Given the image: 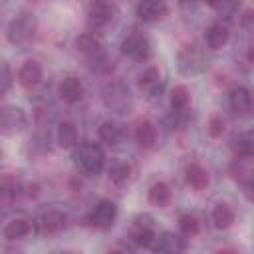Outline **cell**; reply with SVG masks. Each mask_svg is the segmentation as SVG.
Listing matches in <instances>:
<instances>
[{
	"label": "cell",
	"mask_w": 254,
	"mask_h": 254,
	"mask_svg": "<svg viewBox=\"0 0 254 254\" xmlns=\"http://www.w3.org/2000/svg\"><path fill=\"white\" fill-rule=\"evenodd\" d=\"M117 18V6L111 0H93L89 4V20L95 26H107Z\"/></svg>",
	"instance_id": "obj_7"
},
{
	"label": "cell",
	"mask_w": 254,
	"mask_h": 254,
	"mask_svg": "<svg viewBox=\"0 0 254 254\" xmlns=\"http://www.w3.org/2000/svg\"><path fill=\"white\" fill-rule=\"evenodd\" d=\"M12 69L6 62H0V97L4 93H8V89L12 87Z\"/></svg>",
	"instance_id": "obj_32"
},
{
	"label": "cell",
	"mask_w": 254,
	"mask_h": 254,
	"mask_svg": "<svg viewBox=\"0 0 254 254\" xmlns=\"http://www.w3.org/2000/svg\"><path fill=\"white\" fill-rule=\"evenodd\" d=\"M234 218H236V214H234L232 206L226 204V202H218L212 208V222H214L216 228H228V226H232Z\"/></svg>",
	"instance_id": "obj_25"
},
{
	"label": "cell",
	"mask_w": 254,
	"mask_h": 254,
	"mask_svg": "<svg viewBox=\"0 0 254 254\" xmlns=\"http://www.w3.org/2000/svg\"><path fill=\"white\" fill-rule=\"evenodd\" d=\"M228 107L234 115H248L252 109V95L246 87L236 85L228 91Z\"/></svg>",
	"instance_id": "obj_10"
},
{
	"label": "cell",
	"mask_w": 254,
	"mask_h": 254,
	"mask_svg": "<svg viewBox=\"0 0 254 254\" xmlns=\"http://www.w3.org/2000/svg\"><path fill=\"white\" fill-rule=\"evenodd\" d=\"M30 232H32V224H30V220H26V218H14V220H10V222L4 226V238H6V240H12V242L24 240Z\"/></svg>",
	"instance_id": "obj_20"
},
{
	"label": "cell",
	"mask_w": 254,
	"mask_h": 254,
	"mask_svg": "<svg viewBox=\"0 0 254 254\" xmlns=\"http://www.w3.org/2000/svg\"><path fill=\"white\" fill-rule=\"evenodd\" d=\"M97 135H99V139H101L105 145H117V143L121 141L123 131H121V125H119L117 121L107 119V121H103V123L99 125Z\"/></svg>",
	"instance_id": "obj_22"
},
{
	"label": "cell",
	"mask_w": 254,
	"mask_h": 254,
	"mask_svg": "<svg viewBox=\"0 0 254 254\" xmlns=\"http://www.w3.org/2000/svg\"><path fill=\"white\" fill-rule=\"evenodd\" d=\"M65 226V214L58 208H50L36 218V228L42 234H56Z\"/></svg>",
	"instance_id": "obj_8"
},
{
	"label": "cell",
	"mask_w": 254,
	"mask_h": 254,
	"mask_svg": "<svg viewBox=\"0 0 254 254\" xmlns=\"http://www.w3.org/2000/svg\"><path fill=\"white\" fill-rule=\"evenodd\" d=\"M181 2H185V4H192V2H196V0H181Z\"/></svg>",
	"instance_id": "obj_33"
},
{
	"label": "cell",
	"mask_w": 254,
	"mask_h": 254,
	"mask_svg": "<svg viewBox=\"0 0 254 254\" xmlns=\"http://www.w3.org/2000/svg\"><path fill=\"white\" fill-rule=\"evenodd\" d=\"M58 93H60V97H62L65 103H77V101L83 99V95H85V87H83V83H81L79 77H75V75H67V77H64V79L60 81V85H58Z\"/></svg>",
	"instance_id": "obj_9"
},
{
	"label": "cell",
	"mask_w": 254,
	"mask_h": 254,
	"mask_svg": "<svg viewBox=\"0 0 254 254\" xmlns=\"http://www.w3.org/2000/svg\"><path fill=\"white\" fill-rule=\"evenodd\" d=\"M42 65L36 60H26L18 69V83L26 89H32L42 81Z\"/></svg>",
	"instance_id": "obj_13"
},
{
	"label": "cell",
	"mask_w": 254,
	"mask_h": 254,
	"mask_svg": "<svg viewBox=\"0 0 254 254\" xmlns=\"http://www.w3.org/2000/svg\"><path fill=\"white\" fill-rule=\"evenodd\" d=\"M228 173L234 181L242 183V185H248L252 183V167H250V159H236L230 167H228Z\"/></svg>",
	"instance_id": "obj_26"
},
{
	"label": "cell",
	"mask_w": 254,
	"mask_h": 254,
	"mask_svg": "<svg viewBox=\"0 0 254 254\" xmlns=\"http://www.w3.org/2000/svg\"><path fill=\"white\" fill-rule=\"evenodd\" d=\"M171 189H169V185L167 183H155L151 189H149V192H147V198H149V202L153 204V206H159V208H165L169 202H171Z\"/></svg>",
	"instance_id": "obj_23"
},
{
	"label": "cell",
	"mask_w": 254,
	"mask_h": 254,
	"mask_svg": "<svg viewBox=\"0 0 254 254\" xmlns=\"http://www.w3.org/2000/svg\"><path fill=\"white\" fill-rule=\"evenodd\" d=\"M206 133L212 137V139H218L222 137L224 133V119L220 115H210L208 123H206Z\"/></svg>",
	"instance_id": "obj_31"
},
{
	"label": "cell",
	"mask_w": 254,
	"mask_h": 254,
	"mask_svg": "<svg viewBox=\"0 0 254 254\" xmlns=\"http://www.w3.org/2000/svg\"><path fill=\"white\" fill-rule=\"evenodd\" d=\"M73 161H75L77 169L83 171L85 175H97V173H101V169L105 165V153L99 145L85 141L79 147H75Z\"/></svg>",
	"instance_id": "obj_1"
},
{
	"label": "cell",
	"mask_w": 254,
	"mask_h": 254,
	"mask_svg": "<svg viewBox=\"0 0 254 254\" xmlns=\"http://www.w3.org/2000/svg\"><path fill=\"white\" fill-rule=\"evenodd\" d=\"M167 14V2L165 0H139L137 4V16L143 22H159Z\"/></svg>",
	"instance_id": "obj_12"
},
{
	"label": "cell",
	"mask_w": 254,
	"mask_h": 254,
	"mask_svg": "<svg viewBox=\"0 0 254 254\" xmlns=\"http://www.w3.org/2000/svg\"><path fill=\"white\" fill-rule=\"evenodd\" d=\"M204 67V54L196 46H187L179 52V69L187 75L198 73Z\"/></svg>",
	"instance_id": "obj_6"
},
{
	"label": "cell",
	"mask_w": 254,
	"mask_h": 254,
	"mask_svg": "<svg viewBox=\"0 0 254 254\" xmlns=\"http://www.w3.org/2000/svg\"><path fill=\"white\" fill-rule=\"evenodd\" d=\"M179 228H181V232H183L185 236H194V234L200 230V222H198V218H196L194 214L187 212V214H181V218H179Z\"/></svg>",
	"instance_id": "obj_30"
},
{
	"label": "cell",
	"mask_w": 254,
	"mask_h": 254,
	"mask_svg": "<svg viewBox=\"0 0 254 254\" xmlns=\"http://www.w3.org/2000/svg\"><path fill=\"white\" fill-rule=\"evenodd\" d=\"M155 236H157V234H155L151 216H147V214L137 216V218H135V228H133V234H131L133 242H135L137 246H145V248H147V246L153 244Z\"/></svg>",
	"instance_id": "obj_11"
},
{
	"label": "cell",
	"mask_w": 254,
	"mask_h": 254,
	"mask_svg": "<svg viewBox=\"0 0 254 254\" xmlns=\"http://www.w3.org/2000/svg\"><path fill=\"white\" fill-rule=\"evenodd\" d=\"M185 181H187V185H189L190 189L202 190V189H206V185H208L210 179H208L206 169H202L200 165L192 163V165H189L187 171H185Z\"/></svg>",
	"instance_id": "obj_19"
},
{
	"label": "cell",
	"mask_w": 254,
	"mask_h": 254,
	"mask_svg": "<svg viewBox=\"0 0 254 254\" xmlns=\"http://www.w3.org/2000/svg\"><path fill=\"white\" fill-rule=\"evenodd\" d=\"M230 149H232V155L236 159H250L252 157V151H254V137L250 131H244L240 135H236L230 143Z\"/></svg>",
	"instance_id": "obj_18"
},
{
	"label": "cell",
	"mask_w": 254,
	"mask_h": 254,
	"mask_svg": "<svg viewBox=\"0 0 254 254\" xmlns=\"http://www.w3.org/2000/svg\"><path fill=\"white\" fill-rule=\"evenodd\" d=\"M101 97H103V103L117 111V113H125L129 107H131V97H129V89L125 87V83L121 81H111L103 87L101 91Z\"/></svg>",
	"instance_id": "obj_3"
},
{
	"label": "cell",
	"mask_w": 254,
	"mask_h": 254,
	"mask_svg": "<svg viewBox=\"0 0 254 254\" xmlns=\"http://www.w3.org/2000/svg\"><path fill=\"white\" fill-rule=\"evenodd\" d=\"M26 117L22 113V109L18 107H6L0 109V131L2 133H16L24 127Z\"/></svg>",
	"instance_id": "obj_14"
},
{
	"label": "cell",
	"mask_w": 254,
	"mask_h": 254,
	"mask_svg": "<svg viewBox=\"0 0 254 254\" xmlns=\"http://www.w3.org/2000/svg\"><path fill=\"white\" fill-rule=\"evenodd\" d=\"M189 103H190V93H189V89H187L185 85H175L173 91H171V107H173L177 113H181V111H187Z\"/></svg>",
	"instance_id": "obj_28"
},
{
	"label": "cell",
	"mask_w": 254,
	"mask_h": 254,
	"mask_svg": "<svg viewBox=\"0 0 254 254\" xmlns=\"http://www.w3.org/2000/svg\"><path fill=\"white\" fill-rule=\"evenodd\" d=\"M135 141H137L139 147L151 149L155 145V141H157V127H155V123L149 121V119H141L137 123V127H135Z\"/></svg>",
	"instance_id": "obj_17"
},
{
	"label": "cell",
	"mask_w": 254,
	"mask_h": 254,
	"mask_svg": "<svg viewBox=\"0 0 254 254\" xmlns=\"http://www.w3.org/2000/svg\"><path fill=\"white\" fill-rule=\"evenodd\" d=\"M151 246H153L155 252H163V254H177V252H183L185 250L183 238H179L173 232H163V234L155 236V240H153Z\"/></svg>",
	"instance_id": "obj_15"
},
{
	"label": "cell",
	"mask_w": 254,
	"mask_h": 254,
	"mask_svg": "<svg viewBox=\"0 0 254 254\" xmlns=\"http://www.w3.org/2000/svg\"><path fill=\"white\" fill-rule=\"evenodd\" d=\"M18 194V183L14 181V177H4L0 181V206H10L14 202Z\"/></svg>",
	"instance_id": "obj_27"
},
{
	"label": "cell",
	"mask_w": 254,
	"mask_h": 254,
	"mask_svg": "<svg viewBox=\"0 0 254 254\" xmlns=\"http://www.w3.org/2000/svg\"><path fill=\"white\" fill-rule=\"evenodd\" d=\"M137 85L141 91H147V93H155L157 89H161V71L157 67H147L139 73L137 77Z\"/></svg>",
	"instance_id": "obj_21"
},
{
	"label": "cell",
	"mask_w": 254,
	"mask_h": 254,
	"mask_svg": "<svg viewBox=\"0 0 254 254\" xmlns=\"http://www.w3.org/2000/svg\"><path fill=\"white\" fill-rule=\"evenodd\" d=\"M58 145L62 149H71L77 145V129L71 121H64L58 125Z\"/></svg>",
	"instance_id": "obj_24"
},
{
	"label": "cell",
	"mask_w": 254,
	"mask_h": 254,
	"mask_svg": "<svg viewBox=\"0 0 254 254\" xmlns=\"http://www.w3.org/2000/svg\"><path fill=\"white\" fill-rule=\"evenodd\" d=\"M117 218V204L113 200H99L87 214V222L99 230H107L111 228V224Z\"/></svg>",
	"instance_id": "obj_4"
},
{
	"label": "cell",
	"mask_w": 254,
	"mask_h": 254,
	"mask_svg": "<svg viewBox=\"0 0 254 254\" xmlns=\"http://www.w3.org/2000/svg\"><path fill=\"white\" fill-rule=\"evenodd\" d=\"M228 38H230V32H228L226 24H222V22L210 24V26L206 28V34H204V42H206V46H208L210 50H220V48H224L226 42H228Z\"/></svg>",
	"instance_id": "obj_16"
},
{
	"label": "cell",
	"mask_w": 254,
	"mask_h": 254,
	"mask_svg": "<svg viewBox=\"0 0 254 254\" xmlns=\"http://www.w3.org/2000/svg\"><path fill=\"white\" fill-rule=\"evenodd\" d=\"M131 177V167L127 163H115L111 169H109V181L113 185H125Z\"/></svg>",
	"instance_id": "obj_29"
},
{
	"label": "cell",
	"mask_w": 254,
	"mask_h": 254,
	"mask_svg": "<svg viewBox=\"0 0 254 254\" xmlns=\"http://www.w3.org/2000/svg\"><path fill=\"white\" fill-rule=\"evenodd\" d=\"M36 30H38L36 18H34L32 14H28V12H22V14H18V16L8 24L6 36H8L10 44L20 46V48H26V46L36 38Z\"/></svg>",
	"instance_id": "obj_2"
},
{
	"label": "cell",
	"mask_w": 254,
	"mask_h": 254,
	"mask_svg": "<svg viewBox=\"0 0 254 254\" xmlns=\"http://www.w3.org/2000/svg\"><path fill=\"white\" fill-rule=\"evenodd\" d=\"M121 52L131 60H147L151 56V44H149L147 36H143L139 32H133V34L123 38Z\"/></svg>",
	"instance_id": "obj_5"
}]
</instances>
